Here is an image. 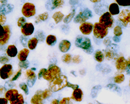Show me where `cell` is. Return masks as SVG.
I'll list each match as a JSON object with an SVG mask.
<instances>
[{"mask_svg": "<svg viewBox=\"0 0 130 104\" xmlns=\"http://www.w3.org/2000/svg\"><path fill=\"white\" fill-rule=\"evenodd\" d=\"M68 82V79L66 76L60 75L50 81L48 84L49 90L53 92H58L67 86Z\"/></svg>", "mask_w": 130, "mask_h": 104, "instance_id": "6da1fadb", "label": "cell"}, {"mask_svg": "<svg viewBox=\"0 0 130 104\" xmlns=\"http://www.w3.org/2000/svg\"><path fill=\"white\" fill-rule=\"evenodd\" d=\"M60 74L61 70L59 67L55 65H51L43 75V78L48 81H51L54 78L59 76Z\"/></svg>", "mask_w": 130, "mask_h": 104, "instance_id": "7a4b0ae2", "label": "cell"}, {"mask_svg": "<svg viewBox=\"0 0 130 104\" xmlns=\"http://www.w3.org/2000/svg\"><path fill=\"white\" fill-rule=\"evenodd\" d=\"M75 45L84 50H88L91 48L92 44L90 39L84 36H78L75 40Z\"/></svg>", "mask_w": 130, "mask_h": 104, "instance_id": "3957f363", "label": "cell"}, {"mask_svg": "<svg viewBox=\"0 0 130 104\" xmlns=\"http://www.w3.org/2000/svg\"><path fill=\"white\" fill-rule=\"evenodd\" d=\"M93 34L94 37L99 39H102L108 33V28L100 24L96 23L93 25Z\"/></svg>", "mask_w": 130, "mask_h": 104, "instance_id": "277c9868", "label": "cell"}, {"mask_svg": "<svg viewBox=\"0 0 130 104\" xmlns=\"http://www.w3.org/2000/svg\"><path fill=\"white\" fill-rule=\"evenodd\" d=\"M92 17V13L89 8H85L75 16L73 22L76 24H82Z\"/></svg>", "mask_w": 130, "mask_h": 104, "instance_id": "5b68a950", "label": "cell"}, {"mask_svg": "<svg viewBox=\"0 0 130 104\" xmlns=\"http://www.w3.org/2000/svg\"><path fill=\"white\" fill-rule=\"evenodd\" d=\"M10 37V30L9 26H2L0 25V45L6 44Z\"/></svg>", "mask_w": 130, "mask_h": 104, "instance_id": "8992f818", "label": "cell"}, {"mask_svg": "<svg viewBox=\"0 0 130 104\" xmlns=\"http://www.w3.org/2000/svg\"><path fill=\"white\" fill-rule=\"evenodd\" d=\"M99 23L108 28H111L113 25L114 19L109 12H107L100 17Z\"/></svg>", "mask_w": 130, "mask_h": 104, "instance_id": "52a82bcc", "label": "cell"}, {"mask_svg": "<svg viewBox=\"0 0 130 104\" xmlns=\"http://www.w3.org/2000/svg\"><path fill=\"white\" fill-rule=\"evenodd\" d=\"M118 19L122 25L125 27H130V10L123 9L119 13Z\"/></svg>", "mask_w": 130, "mask_h": 104, "instance_id": "ba28073f", "label": "cell"}, {"mask_svg": "<svg viewBox=\"0 0 130 104\" xmlns=\"http://www.w3.org/2000/svg\"><path fill=\"white\" fill-rule=\"evenodd\" d=\"M21 12L24 16L29 18L34 16L36 14L35 5L31 3L27 2L23 6Z\"/></svg>", "mask_w": 130, "mask_h": 104, "instance_id": "9c48e42d", "label": "cell"}, {"mask_svg": "<svg viewBox=\"0 0 130 104\" xmlns=\"http://www.w3.org/2000/svg\"><path fill=\"white\" fill-rule=\"evenodd\" d=\"M13 74V66L10 64H5L0 68V77L3 80L9 78Z\"/></svg>", "mask_w": 130, "mask_h": 104, "instance_id": "30bf717a", "label": "cell"}, {"mask_svg": "<svg viewBox=\"0 0 130 104\" xmlns=\"http://www.w3.org/2000/svg\"><path fill=\"white\" fill-rule=\"evenodd\" d=\"M26 75L27 77V82L28 85L31 88L34 86L37 80V76L35 72L32 69H28L26 72Z\"/></svg>", "mask_w": 130, "mask_h": 104, "instance_id": "8fae6325", "label": "cell"}, {"mask_svg": "<svg viewBox=\"0 0 130 104\" xmlns=\"http://www.w3.org/2000/svg\"><path fill=\"white\" fill-rule=\"evenodd\" d=\"M35 27L31 23H26L21 28V32L24 36H29L34 33Z\"/></svg>", "mask_w": 130, "mask_h": 104, "instance_id": "7c38bea8", "label": "cell"}, {"mask_svg": "<svg viewBox=\"0 0 130 104\" xmlns=\"http://www.w3.org/2000/svg\"><path fill=\"white\" fill-rule=\"evenodd\" d=\"M116 67L119 72H123L126 70L127 62L126 59L123 57H119L116 61Z\"/></svg>", "mask_w": 130, "mask_h": 104, "instance_id": "4fadbf2b", "label": "cell"}, {"mask_svg": "<svg viewBox=\"0 0 130 104\" xmlns=\"http://www.w3.org/2000/svg\"><path fill=\"white\" fill-rule=\"evenodd\" d=\"M80 30L84 35H89L93 31V25L91 23L85 22L80 26Z\"/></svg>", "mask_w": 130, "mask_h": 104, "instance_id": "5bb4252c", "label": "cell"}, {"mask_svg": "<svg viewBox=\"0 0 130 104\" xmlns=\"http://www.w3.org/2000/svg\"><path fill=\"white\" fill-rule=\"evenodd\" d=\"M64 4V1L61 0H55V1H52L49 2L46 4V8L47 9L52 10L54 9L60 8Z\"/></svg>", "mask_w": 130, "mask_h": 104, "instance_id": "9a60e30c", "label": "cell"}, {"mask_svg": "<svg viewBox=\"0 0 130 104\" xmlns=\"http://www.w3.org/2000/svg\"><path fill=\"white\" fill-rule=\"evenodd\" d=\"M83 97V93L80 89L78 88L73 91L70 98L77 102H80L82 100Z\"/></svg>", "mask_w": 130, "mask_h": 104, "instance_id": "2e32d148", "label": "cell"}, {"mask_svg": "<svg viewBox=\"0 0 130 104\" xmlns=\"http://www.w3.org/2000/svg\"><path fill=\"white\" fill-rule=\"evenodd\" d=\"M18 91L16 89H10L8 90L5 94V98L9 101L15 99L18 95Z\"/></svg>", "mask_w": 130, "mask_h": 104, "instance_id": "e0dca14e", "label": "cell"}, {"mask_svg": "<svg viewBox=\"0 0 130 104\" xmlns=\"http://www.w3.org/2000/svg\"><path fill=\"white\" fill-rule=\"evenodd\" d=\"M59 49L62 53H66L71 47V43L67 40H63L60 41L59 44Z\"/></svg>", "mask_w": 130, "mask_h": 104, "instance_id": "ac0fdd59", "label": "cell"}, {"mask_svg": "<svg viewBox=\"0 0 130 104\" xmlns=\"http://www.w3.org/2000/svg\"><path fill=\"white\" fill-rule=\"evenodd\" d=\"M14 5L10 4H3L0 5V14L6 15L13 10Z\"/></svg>", "mask_w": 130, "mask_h": 104, "instance_id": "d6986e66", "label": "cell"}, {"mask_svg": "<svg viewBox=\"0 0 130 104\" xmlns=\"http://www.w3.org/2000/svg\"><path fill=\"white\" fill-rule=\"evenodd\" d=\"M42 91L39 90L37 91L35 95L32 97L31 99V103L32 104H37L39 103H42L43 100V99L42 96Z\"/></svg>", "mask_w": 130, "mask_h": 104, "instance_id": "ffe728a7", "label": "cell"}, {"mask_svg": "<svg viewBox=\"0 0 130 104\" xmlns=\"http://www.w3.org/2000/svg\"><path fill=\"white\" fill-rule=\"evenodd\" d=\"M18 53V50L14 45H9L6 49V54L10 57H15Z\"/></svg>", "mask_w": 130, "mask_h": 104, "instance_id": "44dd1931", "label": "cell"}, {"mask_svg": "<svg viewBox=\"0 0 130 104\" xmlns=\"http://www.w3.org/2000/svg\"><path fill=\"white\" fill-rule=\"evenodd\" d=\"M29 50L25 48L21 50L18 54V58L20 61H24L27 60V57L29 54Z\"/></svg>", "mask_w": 130, "mask_h": 104, "instance_id": "7402d4cb", "label": "cell"}, {"mask_svg": "<svg viewBox=\"0 0 130 104\" xmlns=\"http://www.w3.org/2000/svg\"><path fill=\"white\" fill-rule=\"evenodd\" d=\"M109 13L112 15H118L120 13L119 5L116 3H111L109 6Z\"/></svg>", "mask_w": 130, "mask_h": 104, "instance_id": "603a6c76", "label": "cell"}, {"mask_svg": "<svg viewBox=\"0 0 130 104\" xmlns=\"http://www.w3.org/2000/svg\"><path fill=\"white\" fill-rule=\"evenodd\" d=\"M38 41H39L35 37L32 38L31 39H30L28 41V44H27L29 48L31 50H33L35 49L38 44Z\"/></svg>", "mask_w": 130, "mask_h": 104, "instance_id": "cb8c5ba5", "label": "cell"}, {"mask_svg": "<svg viewBox=\"0 0 130 104\" xmlns=\"http://www.w3.org/2000/svg\"><path fill=\"white\" fill-rule=\"evenodd\" d=\"M64 15L60 12H57L54 13L52 16L53 19L55 21L56 24L61 22L63 19Z\"/></svg>", "mask_w": 130, "mask_h": 104, "instance_id": "d4e9b609", "label": "cell"}, {"mask_svg": "<svg viewBox=\"0 0 130 104\" xmlns=\"http://www.w3.org/2000/svg\"><path fill=\"white\" fill-rule=\"evenodd\" d=\"M57 39L56 37L54 35H48L46 38V42L48 45L53 46L56 43Z\"/></svg>", "mask_w": 130, "mask_h": 104, "instance_id": "484cf974", "label": "cell"}, {"mask_svg": "<svg viewBox=\"0 0 130 104\" xmlns=\"http://www.w3.org/2000/svg\"><path fill=\"white\" fill-rule=\"evenodd\" d=\"M104 54L100 50H97L94 53L95 59L99 62H102L104 60Z\"/></svg>", "mask_w": 130, "mask_h": 104, "instance_id": "4316f807", "label": "cell"}, {"mask_svg": "<svg viewBox=\"0 0 130 104\" xmlns=\"http://www.w3.org/2000/svg\"><path fill=\"white\" fill-rule=\"evenodd\" d=\"M9 102L10 104H24V97L21 94H19L15 99L9 101Z\"/></svg>", "mask_w": 130, "mask_h": 104, "instance_id": "83f0119b", "label": "cell"}, {"mask_svg": "<svg viewBox=\"0 0 130 104\" xmlns=\"http://www.w3.org/2000/svg\"><path fill=\"white\" fill-rule=\"evenodd\" d=\"M105 56L106 58L108 60H111L115 57L114 51L112 49L108 48L105 50V56Z\"/></svg>", "mask_w": 130, "mask_h": 104, "instance_id": "f1b7e54d", "label": "cell"}, {"mask_svg": "<svg viewBox=\"0 0 130 104\" xmlns=\"http://www.w3.org/2000/svg\"><path fill=\"white\" fill-rule=\"evenodd\" d=\"M48 17V14L47 12H45L42 14L39 15L36 18V23L38 24L41 21H45Z\"/></svg>", "mask_w": 130, "mask_h": 104, "instance_id": "f546056e", "label": "cell"}, {"mask_svg": "<svg viewBox=\"0 0 130 104\" xmlns=\"http://www.w3.org/2000/svg\"><path fill=\"white\" fill-rule=\"evenodd\" d=\"M75 14V11L74 9H73L72 10V12L71 13H70L67 16H66L65 17V18L63 19V22L64 24H68L72 20V19H73V18L74 17V15Z\"/></svg>", "mask_w": 130, "mask_h": 104, "instance_id": "4dcf8cb0", "label": "cell"}, {"mask_svg": "<svg viewBox=\"0 0 130 104\" xmlns=\"http://www.w3.org/2000/svg\"><path fill=\"white\" fill-rule=\"evenodd\" d=\"M72 56L70 54L67 53L64 54L61 57V60L64 63L69 64L72 60Z\"/></svg>", "mask_w": 130, "mask_h": 104, "instance_id": "1f68e13d", "label": "cell"}, {"mask_svg": "<svg viewBox=\"0 0 130 104\" xmlns=\"http://www.w3.org/2000/svg\"><path fill=\"white\" fill-rule=\"evenodd\" d=\"M124 75L122 74H119L114 78V81L116 83H117V84H120V83H122L124 81Z\"/></svg>", "mask_w": 130, "mask_h": 104, "instance_id": "d6a6232c", "label": "cell"}, {"mask_svg": "<svg viewBox=\"0 0 130 104\" xmlns=\"http://www.w3.org/2000/svg\"><path fill=\"white\" fill-rule=\"evenodd\" d=\"M118 5L121 6H130V0H116Z\"/></svg>", "mask_w": 130, "mask_h": 104, "instance_id": "836d02e7", "label": "cell"}, {"mask_svg": "<svg viewBox=\"0 0 130 104\" xmlns=\"http://www.w3.org/2000/svg\"><path fill=\"white\" fill-rule=\"evenodd\" d=\"M52 95V92L49 89H46L44 91H42V96L43 99H46L51 96Z\"/></svg>", "mask_w": 130, "mask_h": 104, "instance_id": "e575fe53", "label": "cell"}, {"mask_svg": "<svg viewBox=\"0 0 130 104\" xmlns=\"http://www.w3.org/2000/svg\"><path fill=\"white\" fill-rule=\"evenodd\" d=\"M113 33L115 36L119 37L122 34V28L119 26H117L115 27L113 29Z\"/></svg>", "mask_w": 130, "mask_h": 104, "instance_id": "d590c367", "label": "cell"}, {"mask_svg": "<svg viewBox=\"0 0 130 104\" xmlns=\"http://www.w3.org/2000/svg\"><path fill=\"white\" fill-rule=\"evenodd\" d=\"M19 88L22 90L23 91H24V92H25L26 95H28L29 93V90H28V88L27 85H26V83L23 82L19 84Z\"/></svg>", "mask_w": 130, "mask_h": 104, "instance_id": "8d00e7d4", "label": "cell"}, {"mask_svg": "<svg viewBox=\"0 0 130 104\" xmlns=\"http://www.w3.org/2000/svg\"><path fill=\"white\" fill-rule=\"evenodd\" d=\"M29 66V62L27 60L24 61H20L19 63V67L20 68L27 69Z\"/></svg>", "mask_w": 130, "mask_h": 104, "instance_id": "74e56055", "label": "cell"}, {"mask_svg": "<svg viewBox=\"0 0 130 104\" xmlns=\"http://www.w3.org/2000/svg\"><path fill=\"white\" fill-rule=\"evenodd\" d=\"M71 99L70 97H64L59 101V104H72Z\"/></svg>", "mask_w": 130, "mask_h": 104, "instance_id": "f35d334b", "label": "cell"}, {"mask_svg": "<svg viewBox=\"0 0 130 104\" xmlns=\"http://www.w3.org/2000/svg\"><path fill=\"white\" fill-rule=\"evenodd\" d=\"M26 20L25 18H24L23 17H20L17 21L18 26L19 27H21L26 23Z\"/></svg>", "mask_w": 130, "mask_h": 104, "instance_id": "ab89813d", "label": "cell"}, {"mask_svg": "<svg viewBox=\"0 0 130 104\" xmlns=\"http://www.w3.org/2000/svg\"><path fill=\"white\" fill-rule=\"evenodd\" d=\"M9 60V58L5 56V55H3L0 56V63L2 64H5L7 63V62H8Z\"/></svg>", "mask_w": 130, "mask_h": 104, "instance_id": "60d3db41", "label": "cell"}, {"mask_svg": "<svg viewBox=\"0 0 130 104\" xmlns=\"http://www.w3.org/2000/svg\"><path fill=\"white\" fill-rule=\"evenodd\" d=\"M72 60L73 63L79 64L81 62V58L80 55H76L73 57Z\"/></svg>", "mask_w": 130, "mask_h": 104, "instance_id": "b9f144b4", "label": "cell"}, {"mask_svg": "<svg viewBox=\"0 0 130 104\" xmlns=\"http://www.w3.org/2000/svg\"><path fill=\"white\" fill-rule=\"evenodd\" d=\"M46 70L47 69L45 68H42L40 70V71L38 73V78L39 80L41 79V78H43V75H44L45 72L46 71Z\"/></svg>", "mask_w": 130, "mask_h": 104, "instance_id": "7bdbcfd3", "label": "cell"}, {"mask_svg": "<svg viewBox=\"0 0 130 104\" xmlns=\"http://www.w3.org/2000/svg\"><path fill=\"white\" fill-rule=\"evenodd\" d=\"M6 17L5 15L0 14V25H4L6 23Z\"/></svg>", "mask_w": 130, "mask_h": 104, "instance_id": "ee69618b", "label": "cell"}, {"mask_svg": "<svg viewBox=\"0 0 130 104\" xmlns=\"http://www.w3.org/2000/svg\"><path fill=\"white\" fill-rule=\"evenodd\" d=\"M21 69H19L17 72L16 73V74L14 76V77L12 79V80H10V81H16L17 80L19 77L20 76H21Z\"/></svg>", "mask_w": 130, "mask_h": 104, "instance_id": "f6af8a7d", "label": "cell"}, {"mask_svg": "<svg viewBox=\"0 0 130 104\" xmlns=\"http://www.w3.org/2000/svg\"><path fill=\"white\" fill-rule=\"evenodd\" d=\"M67 86L69 87V88H72V89L73 90H76V89H77L79 88V85H77V84H71V83H70L69 82H68Z\"/></svg>", "mask_w": 130, "mask_h": 104, "instance_id": "bcb514c9", "label": "cell"}, {"mask_svg": "<svg viewBox=\"0 0 130 104\" xmlns=\"http://www.w3.org/2000/svg\"><path fill=\"white\" fill-rule=\"evenodd\" d=\"M36 34H38V35H36V37H38V38H40V39L41 41H43L44 40V35L43 34V32H37L36 33Z\"/></svg>", "mask_w": 130, "mask_h": 104, "instance_id": "7dc6e473", "label": "cell"}, {"mask_svg": "<svg viewBox=\"0 0 130 104\" xmlns=\"http://www.w3.org/2000/svg\"><path fill=\"white\" fill-rule=\"evenodd\" d=\"M25 39V38H24L23 36H21L20 38V42L22 43V45L24 47H26L27 46L26 44H27V39L26 38V39L25 40H24Z\"/></svg>", "mask_w": 130, "mask_h": 104, "instance_id": "c3c4849f", "label": "cell"}, {"mask_svg": "<svg viewBox=\"0 0 130 104\" xmlns=\"http://www.w3.org/2000/svg\"><path fill=\"white\" fill-rule=\"evenodd\" d=\"M127 62V68H126V71L127 74H130V57L126 59Z\"/></svg>", "mask_w": 130, "mask_h": 104, "instance_id": "681fc988", "label": "cell"}, {"mask_svg": "<svg viewBox=\"0 0 130 104\" xmlns=\"http://www.w3.org/2000/svg\"><path fill=\"white\" fill-rule=\"evenodd\" d=\"M6 89L5 88L2 86H0V96L5 94V93L6 92Z\"/></svg>", "mask_w": 130, "mask_h": 104, "instance_id": "f907efd6", "label": "cell"}, {"mask_svg": "<svg viewBox=\"0 0 130 104\" xmlns=\"http://www.w3.org/2000/svg\"><path fill=\"white\" fill-rule=\"evenodd\" d=\"M104 44L106 46H109V45H110V44H111V41H110V40L109 39V38H107L105 39H104Z\"/></svg>", "mask_w": 130, "mask_h": 104, "instance_id": "816d5d0a", "label": "cell"}, {"mask_svg": "<svg viewBox=\"0 0 130 104\" xmlns=\"http://www.w3.org/2000/svg\"><path fill=\"white\" fill-rule=\"evenodd\" d=\"M0 104H8V100L5 98H0Z\"/></svg>", "mask_w": 130, "mask_h": 104, "instance_id": "f5cc1de1", "label": "cell"}, {"mask_svg": "<svg viewBox=\"0 0 130 104\" xmlns=\"http://www.w3.org/2000/svg\"><path fill=\"white\" fill-rule=\"evenodd\" d=\"M113 40L114 41V42H115L116 43H118L120 41V39L119 38V37H116V36H114L113 37Z\"/></svg>", "mask_w": 130, "mask_h": 104, "instance_id": "db71d44e", "label": "cell"}, {"mask_svg": "<svg viewBox=\"0 0 130 104\" xmlns=\"http://www.w3.org/2000/svg\"><path fill=\"white\" fill-rule=\"evenodd\" d=\"M84 51L86 52V53L91 54H92V53H93V47H92L90 48V49H88V50H84Z\"/></svg>", "mask_w": 130, "mask_h": 104, "instance_id": "11a10c76", "label": "cell"}, {"mask_svg": "<svg viewBox=\"0 0 130 104\" xmlns=\"http://www.w3.org/2000/svg\"><path fill=\"white\" fill-rule=\"evenodd\" d=\"M51 104H59V101L56 99H54L51 101Z\"/></svg>", "mask_w": 130, "mask_h": 104, "instance_id": "9f6ffc18", "label": "cell"}, {"mask_svg": "<svg viewBox=\"0 0 130 104\" xmlns=\"http://www.w3.org/2000/svg\"><path fill=\"white\" fill-rule=\"evenodd\" d=\"M91 2L96 3V2H101V1H91Z\"/></svg>", "mask_w": 130, "mask_h": 104, "instance_id": "6f0895ef", "label": "cell"}, {"mask_svg": "<svg viewBox=\"0 0 130 104\" xmlns=\"http://www.w3.org/2000/svg\"><path fill=\"white\" fill-rule=\"evenodd\" d=\"M0 2H2V3H6V2H7V1H0Z\"/></svg>", "mask_w": 130, "mask_h": 104, "instance_id": "680465c9", "label": "cell"}, {"mask_svg": "<svg viewBox=\"0 0 130 104\" xmlns=\"http://www.w3.org/2000/svg\"><path fill=\"white\" fill-rule=\"evenodd\" d=\"M129 86H130V79H129Z\"/></svg>", "mask_w": 130, "mask_h": 104, "instance_id": "91938a15", "label": "cell"}, {"mask_svg": "<svg viewBox=\"0 0 130 104\" xmlns=\"http://www.w3.org/2000/svg\"><path fill=\"white\" fill-rule=\"evenodd\" d=\"M37 104H44V103H37Z\"/></svg>", "mask_w": 130, "mask_h": 104, "instance_id": "94428289", "label": "cell"}, {"mask_svg": "<svg viewBox=\"0 0 130 104\" xmlns=\"http://www.w3.org/2000/svg\"><path fill=\"white\" fill-rule=\"evenodd\" d=\"M89 104H92V103H89Z\"/></svg>", "mask_w": 130, "mask_h": 104, "instance_id": "6125c7cd", "label": "cell"}]
</instances>
